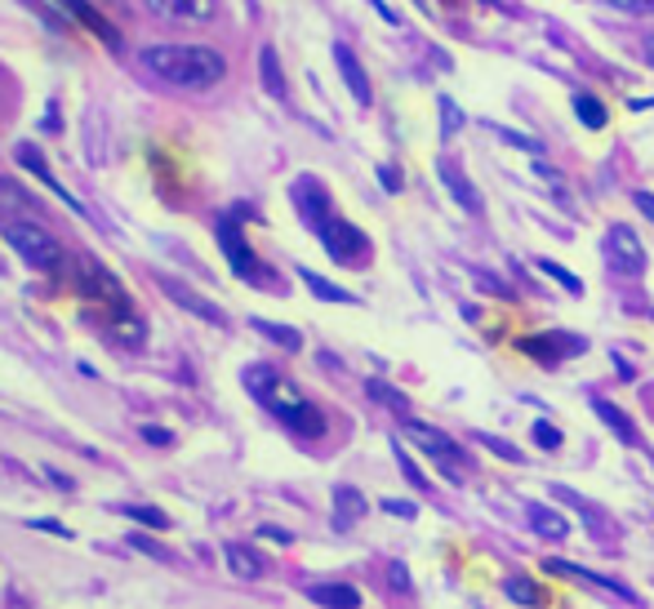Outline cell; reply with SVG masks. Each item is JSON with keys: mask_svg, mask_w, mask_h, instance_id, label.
I'll list each match as a JSON object with an SVG mask.
<instances>
[{"mask_svg": "<svg viewBox=\"0 0 654 609\" xmlns=\"http://www.w3.org/2000/svg\"><path fill=\"white\" fill-rule=\"evenodd\" d=\"M245 392L276 419V423H285L298 441H320L325 436V410L320 405H311L280 370H272V365H245Z\"/></svg>", "mask_w": 654, "mask_h": 609, "instance_id": "cell-1", "label": "cell"}, {"mask_svg": "<svg viewBox=\"0 0 654 609\" xmlns=\"http://www.w3.org/2000/svg\"><path fill=\"white\" fill-rule=\"evenodd\" d=\"M139 63L174 85V90H214L227 76V59L214 45H187V41H170V45H147L139 54Z\"/></svg>", "mask_w": 654, "mask_h": 609, "instance_id": "cell-2", "label": "cell"}, {"mask_svg": "<svg viewBox=\"0 0 654 609\" xmlns=\"http://www.w3.org/2000/svg\"><path fill=\"white\" fill-rule=\"evenodd\" d=\"M0 236L10 240V249H14L28 267H37V271H45V276H63L68 254H63L59 236H54V231H45L41 223H28V214H23V218H6Z\"/></svg>", "mask_w": 654, "mask_h": 609, "instance_id": "cell-3", "label": "cell"}, {"mask_svg": "<svg viewBox=\"0 0 654 609\" xmlns=\"http://www.w3.org/2000/svg\"><path fill=\"white\" fill-rule=\"evenodd\" d=\"M401 432H406V441H410L423 458H432V463H437V472H441L450 485H468L472 454H468L463 445H454L446 432H437L432 423H419V419H406V423H401Z\"/></svg>", "mask_w": 654, "mask_h": 609, "instance_id": "cell-4", "label": "cell"}, {"mask_svg": "<svg viewBox=\"0 0 654 609\" xmlns=\"http://www.w3.org/2000/svg\"><path fill=\"white\" fill-rule=\"evenodd\" d=\"M311 231H316V240H320V249L330 254L335 262H366L370 258V240H366V231L361 227H352L348 218H339L335 209L325 214V218H316L311 223Z\"/></svg>", "mask_w": 654, "mask_h": 609, "instance_id": "cell-5", "label": "cell"}, {"mask_svg": "<svg viewBox=\"0 0 654 609\" xmlns=\"http://www.w3.org/2000/svg\"><path fill=\"white\" fill-rule=\"evenodd\" d=\"M218 245H223V254H227V262H232V271L245 280V285H267V276H263V262H258V254L249 249V240H245V231L232 223V218H223L218 223Z\"/></svg>", "mask_w": 654, "mask_h": 609, "instance_id": "cell-6", "label": "cell"}, {"mask_svg": "<svg viewBox=\"0 0 654 609\" xmlns=\"http://www.w3.org/2000/svg\"><path fill=\"white\" fill-rule=\"evenodd\" d=\"M605 254H610V267L619 276H641L645 271V245L627 223H614L605 231Z\"/></svg>", "mask_w": 654, "mask_h": 609, "instance_id": "cell-7", "label": "cell"}, {"mask_svg": "<svg viewBox=\"0 0 654 609\" xmlns=\"http://www.w3.org/2000/svg\"><path fill=\"white\" fill-rule=\"evenodd\" d=\"M76 285H81V293H90V298H103L108 308H130V298H125V285L103 267V262H94V258H81L76 262Z\"/></svg>", "mask_w": 654, "mask_h": 609, "instance_id": "cell-8", "label": "cell"}, {"mask_svg": "<svg viewBox=\"0 0 654 609\" xmlns=\"http://www.w3.org/2000/svg\"><path fill=\"white\" fill-rule=\"evenodd\" d=\"M143 6L161 23H187V28H205L218 14V0H143Z\"/></svg>", "mask_w": 654, "mask_h": 609, "instance_id": "cell-9", "label": "cell"}, {"mask_svg": "<svg viewBox=\"0 0 654 609\" xmlns=\"http://www.w3.org/2000/svg\"><path fill=\"white\" fill-rule=\"evenodd\" d=\"M59 6H63V14H68V19H76L90 37H99V45H108L112 54H125V37H121V28H116V23H108V19H103V10H94L90 0H59Z\"/></svg>", "mask_w": 654, "mask_h": 609, "instance_id": "cell-10", "label": "cell"}, {"mask_svg": "<svg viewBox=\"0 0 654 609\" xmlns=\"http://www.w3.org/2000/svg\"><path fill=\"white\" fill-rule=\"evenodd\" d=\"M521 348L543 365H561L565 357H583L587 339H579V334H534V339H521Z\"/></svg>", "mask_w": 654, "mask_h": 609, "instance_id": "cell-11", "label": "cell"}, {"mask_svg": "<svg viewBox=\"0 0 654 609\" xmlns=\"http://www.w3.org/2000/svg\"><path fill=\"white\" fill-rule=\"evenodd\" d=\"M156 285H161V289H165V293L178 302L183 312H192V317H201V321H210V326H218V330L227 326V317L214 308V302H210V298H201V293H196L192 285H183L178 276H156Z\"/></svg>", "mask_w": 654, "mask_h": 609, "instance_id": "cell-12", "label": "cell"}, {"mask_svg": "<svg viewBox=\"0 0 654 609\" xmlns=\"http://www.w3.org/2000/svg\"><path fill=\"white\" fill-rule=\"evenodd\" d=\"M14 161H19V165H23L28 174H37V178H41V183H45V187H50L54 196H63V205H68L72 214H81V218H85V205H81V200H76V196H72V192H68V187H63V183L54 178L50 161L41 156V147H32V143H19V147H14Z\"/></svg>", "mask_w": 654, "mask_h": 609, "instance_id": "cell-13", "label": "cell"}, {"mask_svg": "<svg viewBox=\"0 0 654 609\" xmlns=\"http://www.w3.org/2000/svg\"><path fill=\"white\" fill-rule=\"evenodd\" d=\"M543 574H556V578H574V582H587V587H596V591H605V596H619V600H636L623 582H614V578H601V574H592V569H583V565H570V560H543Z\"/></svg>", "mask_w": 654, "mask_h": 609, "instance_id": "cell-14", "label": "cell"}, {"mask_svg": "<svg viewBox=\"0 0 654 609\" xmlns=\"http://www.w3.org/2000/svg\"><path fill=\"white\" fill-rule=\"evenodd\" d=\"M108 334L121 343V348H143L147 343V321L143 317H134V308H112V317H108Z\"/></svg>", "mask_w": 654, "mask_h": 609, "instance_id": "cell-15", "label": "cell"}, {"mask_svg": "<svg viewBox=\"0 0 654 609\" xmlns=\"http://www.w3.org/2000/svg\"><path fill=\"white\" fill-rule=\"evenodd\" d=\"M335 63H339V76L348 81V90H352V99L361 103V107H370V76H366V68H361V59L348 50V45H335Z\"/></svg>", "mask_w": 654, "mask_h": 609, "instance_id": "cell-16", "label": "cell"}, {"mask_svg": "<svg viewBox=\"0 0 654 609\" xmlns=\"http://www.w3.org/2000/svg\"><path fill=\"white\" fill-rule=\"evenodd\" d=\"M366 512H370V503L357 485H335V529H352Z\"/></svg>", "mask_w": 654, "mask_h": 609, "instance_id": "cell-17", "label": "cell"}, {"mask_svg": "<svg viewBox=\"0 0 654 609\" xmlns=\"http://www.w3.org/2000/svg\"><path fill=\"white\" fill-rule=\"evenodd\" d=\"M437 174H441V183L450 187V196H454V200H459L463 209H472V214L481 209V196H477V187H472V183L463 178V169H459V165H454L450 156H441V161H437Z\"/></svg>", "mask_w": 654, "mask_h": 609, "instance_id": "cell-18", "label": "cell"}, {"mask_svg": "<svg viewBox=\"0 0 654 609\" xmlns=\"http://www.w3.org/2000/svg\"><path fill=\"white\" fill-rule=\"evenodd\" d=\"M592 410H596V419H601V423H605V427H610V432H614L623 445L641 450V432L632 427V419H627L619 405H610V401H601V396H596V401H592Z\"/></svg>", "mask_w": 654, "mask_h": 609, "instance_id": "cell-19", "label": "cell"}, {"mask_svg": "<svg viewBox=\"0 0 654 609\" xmlns=\"http://www.w3.org/2000/svg\"><path fill=\"white\" fill-rule=\"evenodd\" d=\"M525 516H530V529H534L539 538H548V543H561V538H570V520H565L556 507H543V503H534Z\"/></svg>", "mask_w": 654, "mask_h": 609, "instance_id": "cell-20", "label": "cell"}, {"mask_svg": "<svg viewBox=\"0 0 654 609\" xmlns=\"http://www.w3.org/2000/svg\"><path fill=\"white\" fill-rule=\"evenodd\" d=\"M307 600L335 605V609H357V605H361V591L348 587V582H311V587H307Z\"/></svg>", "mask_w": 654, "mask_h": 609, "instance_id": "cell-21", "label": "cell"}, {"mask_svg": "<svg viewBox=\"0 0 654 609\" xmlns=\"http://www.w3.org/2000/svg\"><path fill=\"white\" fill-rule=\"evenodd\" d=\"M227 569H232L236 578L254 582V578H263V574H267V560H263L254 547H245V543H232V547H227Z\"/></svg>", "mask_w": 654, "mask_h": 609, "instance_id": "cell-22", "label": "cell"}, {"mask_svg": "<svg viewBox=\"0 0 654 609\" xmlns=\"http://www.w3.org/2000/svg\"><path fill=\"white\" fill-rule=\"evenodd\" d=\"M298 280H303V285H307V289H311V293H316L320 302H357V298H352V293H348L344 285H335V280L316 276L311 267H298Z\"/></svg>", "mask_w": 654, "mask_h": 609, "instance_id": "cell-23", "label": "cell"}, {"mask_svg": "<svg viewBox=\"0 0 654 609\" xmlns=\"http://www.w3.org/2000/svg\"><path fill=\"white\" fill-rule=\"evenodd\" d=\"M258 76H263V90H267L272 99H285V72H280V63H276V50H272V45H263V50H258Z\"/></svg>", "mask_w": 654, "mask_h": 609, "instance_id": "cell-24", "label": "cell"}, {"mask_svg": "<svg viewBox=\"0 0 654 609\" xmlns=\"http://www.w3.org/2000/svg\"><path fill=\"white\" fill-rule=\"evenodd\" d=\"M0 205H10L19 214H41V200L28 187H19L14 178H0Z\"/></svg>", "mask_w": 654, "mask_h": 609, "instance_id": "cell-25", "label": "cell"}, {"mask_svg": "<svg viewBox=\"0 0 654 609\" xmlns=\"http://www.w3.org/2000/svg\"><path fill=\"white\" fill-rule=\"evenodd\" d=\"M249 326H254L258 334H267L276 348H285V352H298V348H303V334H298V330H289V326H276V321H263V317H254Z\"/></svg>", "mask_w": 654, "mask_h": 609, "instance_id": "cell-26", "label": "cell"}, {"mask_svg": "<svg viewBox=\"0 0 654 609\" xmlns=\"http://www.w3.org/2000/svg\"><path fill=\"white\" fill-rule=\"evenodd\" d=\"M503 596L517 600V605H543V587L534 578H521V574L503 578Z\"/></svg>", "mask_w": 654, "mask_h": 609, "instance_id": "cell-27", "label": "cell"}, {"mask_svg": "<svg viewBox=\"0 0 654 609\" xmlns=\"http://www.w3.org/2000/svg\"><path fill=\"white\" fill-rule=\"evenodd\" d=\"M574 112H579V121L587 125V130H601L610 116H605V103L601 99H592V94H574Z\"/></svg>", "mask_w": 654, "mask_h": 609, "instance_id": "cell-28", "label": "cell"}, {"mask_svg": "<svg viewBox=\"0 0 654 609\" xmlns=\"http://www.w3.org/2000/svg\"><path fill=\"white\" fill-rule=\"evenodd\" d=\"M366 396H370V401H379V405H388V410H397V414H406V410H410V401H406L397 388H388L384 379H370V383H366Z\"/></svg>", "mask_w": 654, "mask_h": 609, "instance_id": "cell-29", "label": "cell"}, {"mask_svg": "<svg viewBox=\"0 0 654 609\" xmlns=\"http://www.w3.org/2000/svg\"><path fill=\"white\" fill-rule=\"evenodd\" d=\"M125 516H130L139 529H170V516H165L161 507H147V503H139V507H125Z\"/></svg>", "mask_w": 654, "mask_h": 609, "instance_id": "cell-30", "label": "cell"}, {"mask_svg": "<svg viewBox=\"0 0 654 609\" xmlns=\"http://www.w3.org/2000/svg\"><path fill=\"white\" fill-rule=\"evenodd\" d=\"M534 267H539V271H543V276H552V280H556V285H565V289H570V293H583V280H579V276H570V271H565V267H561V262H552V258H539V262H534Z\"/></svg>", "mask_w": 654, "mask_h": 609, "instance_id": "cell-31", "label": "cell"}, {"mask_svg": "<svg viewBox=\"0 0 654 609\" xmlns=\"http://www.w3.org/2000/svg\"><path fill=\"white\" fill-rule=\"evenodd\" d=\"M530 436H534V445H543V450H561V441H565V436H561V427H556V423H548V419H539Z\"/></svg>", "mask_w": 654, "mask_h": 609, "instance_id": "cell-32", "label": "cell"}, {"mask_svg": "<svg viewBox=\"0 0 654 609\" xmlns=\"http://www.w3.org/2000/svg\"><path fill=\"white\" fill-rule=\"evenodd\" d=\"M397 463H401V472H406V481L415 485V489H428V481H423V472H419V463L410 458V450L397 441Z\"/></svg>", "mask_w": 654, "mask_h": 609, "instance_id": "cell-33", "label": "cell"}, {"mask_svg": "<svg viewBox=\"0 0 654 609\" xmlns=\"http://www.w3.org/2000/svg\"><path fill=\"white\" fill-rule=\"evenodd\" d=\"M23 6H32V10L45 19V28H50V32H68V28H72V19H59V14L45 6V0H23Z\"/></svg>", "mask_w": 654, "mask_h": 609, "instance_id": "cell-34", "label": "cell"}, {"mask_svg": "<svg viewBox=\"0 0 654 609\" xmlns=\"http://www.w3.org/2000/svg\"><path fill=\"white\" fill-rule=\"evenodd\" d=\"M139 436H143L147 445H156V450H170V445H174V432H170V427H156V423H143Z\"/></svg>", "mask_w": 654, "mask_h": 609, "instance_id": "cell-35", "label": "cell"}, {"mask_svg": "<svg viewBox=\"0 0 654 609\" xmlns=\"http://www.w3.org/2000/svg\"><path fill=\"white\" fill-rule=\"evenodd\" d=\"M441 116H446L441 134H446V138H454V134H459V125H463V112H459V107H454L450 99H441Z\"/></svg>", "mask_w": 654, "mask_h": 609, "instance_id": "cell-36", "label": "cell"}, {"mask_svg": "<svg viewBox=\"0 0 654 609\" xmlns=\"http://www.w3.org/2000/svg\"><path fill=\"white\" fill-rule=\"evenodd\" d=\"M130 543H134V551H147L152 560H165V556H170V551H165V547H161L156 538H147V534H139V529L130 534Z\"/></svg>", "mask_w": 654, "mask_h": 609, "instance_id": "cell-37", "label": "cell"}, {"mask_svg": "<svg viewBox=\"0 0 654 609\" xmlns=\"http://www.w3.org/2000/svg\"><path fill=\"white\" fill-rule=\"evenodd\" d=\"M605 6H614L623 14H654V0H605Z\"/></svg>", "mask_w": 654, "mask_h": 609, "instance_id": "cell-38", "label": "cell"}, {"mask_svg": "<svg viewBox=\"0 0 654 609\" xmlns=\"http://www.w3.org/2000/svg\"><path fill=\"white\" fill-rule=\"evenodd\" d=\"M477 441H481V445H490L499 458H508V463H521V450H512L508 441H494V436H477Z\"/></svg>", "mask_w": 654, "mask_h": 609, "instance_id": "cell-39", "label": "cell"}, {"mask_svg": "<svg viewBox=\"0 0 654 609\" xmlns=\"http://www.w3.org/2000/svg\"><path fill=\"white\" fill-rule=\"evenodd\" d=\"M384 512L401 516V520H415L419 516V503H401V498H384Z\"/></svg>", "mask_w": 654, "mask_h": 609, "instance_id": "cell-40", "label": "cell"}, {"mask_svg": "<svg viewBox=\"0 0 654 609\" xmlns=\"http://www.w3.org/2000/svg\"><path fill=\"white\" fill-rule=\"evenodd\" d=\"M494 134H499V138H508L512 147H525V152H539V143H534V138H525V134H512V130H503V125H494Z\"/></svg>", "mask_w": 654, "mask_h": 609, "instance_id": "cell-41", "label": "cell"}, {"mask_svg": "<svg viewBox=\"0 0 654 609\" xmlns=\"http://www.w3.org/2000/svg\"><path fill=\"white\" fill-rule=\"evenodd\" d=\"M32 529H41V534H54V538H72V529L68 525H59V520H28Z\"/></svg>", "mask_w": 654, "mask_h": 609, "instance_id": "cell-42", "label": "cell"}, {"mask_svg": "<svg viewBox=\"0 0 654 609\" xmlns=\"http://www.w3.org/2000/svg\"><path fill=\"white\" fill-rule=\"evenodd\" d=\"M258 538L280 543V547H285V543H294V534H289V529H276V525H258Z\"/></svg>", "mask_w": 654, "mask_h": 609, "instance_id": "cell-43", "label": "cell"}, {"mask_svg": "<svg viewBox=\"0 0 654 609\" xmlns=\"http://www.w3.org/2000/svg\"><path fill=\"white\" fill-rule=\"evenodd\" d=\"M632 205L654 223V192H632Z\"/></svg>", "mask_w": 654, "mask_h": 609, "instance_id": "cell-44", "label": "cell"}, {"mask_svg": "<svg viewBox=\"0 0 654 609\" xmlns=\"http://www.w3.org/2000/svg\"><path fill=\"white\" fill-rule=\"evenodd\" d=\"M379 183H384L388 192H401V174H397L392 165H384V169H379Z\"/></svg>", "mask_w": 654, "mask_h": 609, "instance_id": "cell-45", "label": "cell"}, {"mask_svg": "<svg viewBox=\"0 0 654 609\" xmlns=\"http://www.w3.org/2000/svg\"><path fill=\"white\" fill-rule=\"evenodd\" d=\"M45 476H50V485H54V489H76V481H72V476H63V472H54V467H50Z\"/></svg>", "mask_w": 654, "mask_h": 609, "instance_id": "cell-46", "label": "cell"}, {"mask_svg": "<svg viewBox=\"0 0 654 609\" xmlns=\"http://www.w3.org/2000/svg\"><path fill=\"white\" fill-rule=\"evenodd\" d=\"M388 574H392V582H397V591H410V574H406V565H392Z\"/></svg>", "mask_w": 654, "mask_h": 609, "instance_id": "cell-47", "label": "cell"}, {"mask_svg": "<svg viewBox=\"0 0 654 609\" xmlns=\"http://www.w3.org/2000/svg\"><path fill=\"white\" fill-rule=\"evenodd\" d=\"M645 59H650V63H654V37H650V41H645Z\"/></svg>", "mask_w": 654, "mask_h": 609, "instance_id": "cell-48", "label": "cell"}]
</instances>
